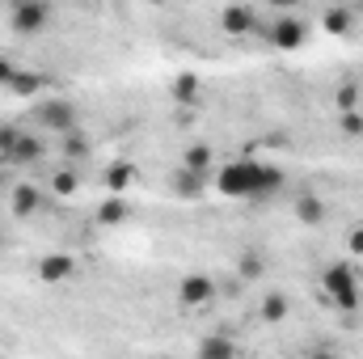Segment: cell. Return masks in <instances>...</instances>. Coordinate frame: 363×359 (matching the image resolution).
<instances>
[{
	"label": "cell",
	"instance_id": "6da1fadb",
	"mask_svg": "<svg viewBox=\"0 0 363 359\" xmlns=\"http://www.w3.org/2000/svg\"><path fill=\"white\" fill-rule=\"evenodd\" d=\"M216 194L224 199H245V203H262L283 190V170H274L267 161H228L216 170Z\"/></svg>",
	"mask_w": 363,
	"mask_h": 359
},
{
	"label": "cell",
	"instance_id": "ba28073f",
	"mask_svg": "<svg viewBox=\"0 0 363 359\" xmlns=\"http://www.w3.org/2000/svg\"><path fill=\"white\" fill-rule=\"evenodd\" d=\"M81 270V263L72 258V254H47L43 263H38V279L43 283H64V279H72Z\"/></svg>",
	"mask_w": 363,
	"mask_h": 359
},
{
	"label": "cell",
	"instance_id": "4fadbf2b",
	"mask_svg": "<svg viewBox=\"0 0 363 359\" xmlns=\"http://www.w3.org/2000/svg\"><path fill=\"white\" fill-rule=\"evenodd\" d=\"M199 359H237V343L228 334H207L199 343Z\"/></svg>",
	"mask_w": 363,
	"mask_h": 359
},
{
	"label": "cell",
	"instance_id": "7c38bea8",
	"mask_svg": "<svg viewBox=\"0 0 363 359\" xmlns=\"http://www.w3.org/2000/svg\"><path fill=\"white\" fill-rule=\"evenodd\" d=\"M4 89L13 93V97H38V93L47 89V81H43L38 72H26V68H17V72H13V81H9Z\"/></svg>",
	"mask_w": 363,
	"mask_h": 359
},
{
	"label": "cell",
	"instance_id": "cb8c5ba5",
	"mask_svg": "<svg viewBox=\"0 0 363 359\" xmlns=\"http://www.w3.org/2000/svg\"><path fill=\"white\" fill-rule=\"evenodd\" d=\"M64 153H68V161H85V153H89V144H85V136L81 131H72V136H64Z\"/></svg>",
	"mask_w": 363,
	"mask_h": 359
},
{
	"label": "cell",
	"instance_id": "52a82bcc",
	"mask_svg": "<svg viewBox=\"0 0 363 359\" xmlns=\"http://www.w3.org/2000/svg\"><path fill=\"white\" fill-rule=\"evenodd\" d=\"M267 38H271L279 51H296V47H304L308 26H304L300 17H279V21L271 26V34H267Z\"/></svg>",
	"mask_w": 363,
	"mask_h": 359
},
{
	"label": "cell",
	"instance_id": "83f0119b",
	"mask_svg": "<svg viewBox=\"0 0 363 359\" xmlns=\"http://www.w3.org/2000/svg\"><path fill=\"white\" fill-rule=\"evenodd\" d=\"M13 72H17V64L0 55V85H9V81H13Z\"/></svg>",
	"mask_w": 363,
	"mask_h": 359
},
{
	"label": "cell",
	"instance_id": "30bf717a",
	"mask_svg": "<svg viewBox=\"0 0 363 359\" xmlns=\"http://www.w3.org/2000/svg\"><path fill=\"white\" fill-rule=\"evenodd\" d=\"M178 170H186V174H199V178H207L211 170H216V153L207 148V144H190L186 153H182V165Z\"/></svg>",
	"mask_w": 363,
	"mask_h": 359
},
{
	"label": "cell",
	"instance_id": "3957f363",
	"mask_svg": "<svg viewBox=\"0 0 363 359\" xmlns=\"http://www.w3.org/2000/svg\"><path fill=\"white\" fill-rule=\"evenodd\" d=\"M34 123L47 127L51 136H72L77 131V106L68 97H47L34 106Z\"/></svg>",
	"mask_w": 363,
	"mask_h": 359
},
{
	"label": "cell",
	"instance_id": "2e32d148",
	"mask_svg": "<svg viewBox=\"0 0 363 359\" xmlns=\"http://www.w3.org/2000/svg\"><path fill=\"white\" fill-rule=\"evenodd\" d=\"M321 26H325L330 34H351V26H355V13H351L347 4H334V9H325Z\"/></svg>",
	"mask_w": 363,
	"mask_h": 359
},
{
	"label": "cell",
	"instance_id": "5b68a950",
	"mask_svg": "<svg viewBox=\"0 0 363 359\" xmlns=\"http://www.w3.org/2000/svg\"><path fill=\"white\" fill-rule=\"evenodd\" d=\"M47 157V144L38 140V136H30V131H17V140H13V148L0 157V165L4 170H30V165H38Z\"/></svg>",
	"mask_w": 363,
	"mask_h": 359
},
{
	"label": "cell",
	"instance_id": "9c48e42d",
	"mask_svg": "<svg viewBox=\"0 0 363 359\" xmlns=\"http://www.w3.org/2000/svg\"><path fill=\"white\" fill-rule=\"evenodd\" d=\"M220 26H224V34H254L258 13H254L250 4H228V9L220 13Z\"/></svg>",
	"mask_w": 363,
	"mask_h": 359
},
{
	"label": "cell",
	"instance_id": "d4e9b609",
	"mask_svg": "<svg viewBox=\"0 0 363 359\" xmlns=\"http://www.w3.org/2000/svg\"><path fill=\"white\" fill-rule=\"evenodd\" d=\"M342 131L351 136V140H359L363 136V114L355 110V114H342Z\"/></svg>",
	"mask_w": 363,
	"mask_h": 359
},
{
	"label": "cell",
	"instance_id": "f1b7e54d",
	"mask_svg": "<svg viewBox=\"0 0 363 359\" xmlns=\"http://www.w3.org/2000/svg\"><path fill=\"white\" fill-rule=\"evenodd\" d=\"M308 359H334V351H313Z\"/></svg>",
	"mask_w": 363,
	"mask_h": 359
},
{
	"label": "cell",
	"instance_id": "4316f807",
	"mask_svg": "<svg viewBox=\"0 0 363 359\" xmlns=\"http://www.w3.org/2000/svg\"><path fill=\"white\" fill-rule=\"evenodd\" d=\"M347 245H351V254H355V258H363V228H351Z\"/></svg>",
	"mask_w": 363,
	"mask_h": 359
},
{
	"label": "cell",
	"instance_id": "d6986e66",
	"mask_svg": "<svg viewBox=\"0 0 363 359\" xmlns=\"http://www.w3.org/2000/svg\"><path fill=\"white\" fill-rule=\"evenodd\" d=\"M174 97H178L182 106H194L199 101V77L194 72H182L178 81H174Z\"/></svg>",
	"mask_w": 363,
	"mask_h": 359
},
{
	"label": "cell",
	"instance_id": "4dcf8cb0",
	"mask_svg": "<svg viewBox=\"0 0 363 359\" xmlns=\"http://www.w3.org/2000/svg\"><path fill=\"white\" fill-rule=\"evenodd\" d=\"M359 13H363V4H359Z\"/></svg>",
	"mask_w": 363,
	"mask_h": 359
},
{
	"label": "cell",
	"instance_id": "ffe728a7",
	"mask_svg": "<svg viewBox=\"0 0 363 359\" xmlns=\"http://www.w3.org/2000/svg\"><path fill=\"white\" fill-rule=\"evenodd\" d=\"M334 101H338L342 114H355V110H359V85H355V81H342L338 93H334Z\"/></svg>",
	"mask_w": 363,
	"mask_h": 359
},
{
	"label": "cell",
	"instance_id": "484cf974",
	"mask_svg": "<svg viewBox=\"0 0 363 359\" xmlns=\"http://www.w3.org/2000/svg\"><path fill=\"white\" fill-rule=\"evenodd\" d=\"M17 131H21V127H0V157H4L9 148H13V140H17Z\"/></svg>",
	"mask_w": 363,
	"mask_h": 359
},
{
	"label": "cell",
	"instance_id": "603a6c76",
	"mask_svg": "<svg viewBox=\"0 0 363 359\" xmlns=\"http://www.w3.org/2000/svg\"><path fill=\"white\" fill-rule=\"evenodd\" d=\"M237 275H241V279H262V275H267V270H262V258H258V254H241Z\"/></svg>",
	"mask_w": 363,
	"mask_h": 359
},
{
	"label": "cell",
	"instance_id": "7a4b0ae2",
	"mask_svg": "<svg viewBox=\"0 0 363 359\" xmlns=\"http://www.w3.org/2000/svg\"><path fill=\"white\" fill-rule=\"evenodd\" d=\"M321 287H325V296H330L334 309H342V313L359 309V283H355L351 263H330L325 275H321Z\"/></svg>",
	"mask_w": 363,
	"mask_h": 359
},
{
	"label": "cell",
	"instance_id": "9a60e30c",
	"mask_svg": "<svg viewBox=\"0 0 363 359\" xmlns=\"http://www.w3.org/2000/svg\"><path fill=\"white\" fill-rule=\"evenodd\" d=\"M123 220H127V199H123V194H110V199L97 207V224H101V228H118Z\"/></svg>",
	"mask_w": 363,
	"mask_h": 359
},
{
	"label": "cell",
	"instance_id": "8992f818",
	"mask_svg": "<svg viewBox=\"0 0 363 359\" xmlns=\"http://www.w3.org/2000/svg\"><path fill=\"white\" fill-rule=\"evenodd\" d=\"M211 300H216V279H211V275H203V270L182 275V283H178V304L182 309H203V304H211Z\"/></svg>",
	"mask_w": 363,
	"mask_h": 359
},
{
	"label": "cell",
	"instance_id": "5bb4252c",
	"mask_svg": "<svg viewBox=\"0 0 363 359\" xmlns=\"http://www.w3.org/2000/svg\"><path fill=\"white\" fill-rule=\"evenodd\" d=\"M296 220L308 224V228H317V224L325 220V203H321L317 194H300V199H296Z\"/></svg>",
	"mask_w": 363,
	"mask_h": 359
},
{
	"label": "cell",
	"instance_id": "277c9868",
	"mask_svg": "<svg viewBox=\"0 0 363 359\" xmlns=\"http://www.w3.org/2000/svg\"><path fill=\"white\" fill-rule=\"evenodd\" d=\"M51 17H55V9H51L47 0H21V4H13V13H9V30H13V34H43V30L51 26Z\"/></svg>",
	"mask_w": 363,
	"mask_h": 359
},
{
	"label": "cell",
	"instance_id": "8fae6325",
	"mask_svg": "<svg viewBox=\"0 0 363 359\" xmlns=\"http://www.w3.org/2000/svg\"><path fill=\"white\" fill-rule=\"evenodd\" d=\"M38 207H43V190L38 186H30V182L13 186V216H34Z\"/></svg>",
	"mask_w": 363,
	"mask_h": 359
},
{
	"label": "cell",
	"instance_id": "7402d4cb",
	"mask_svg": "<svg viewBox=\"0 0 363 359\" xmlns=\"http://www.w3.org/2000/svg\"><path fill=\"white\" fill-rule=\"evenodd\" d=\"M174 190H178L182 199H194V194L203 190V178H199V174H186V170H178V178H174Z\"/></svg>",
	"mask_w": 363,
	"mask_h": 359
},
{
	"label": "cell",
	"instance_id": "44dd1931",
	"mask_svg": "<svg viewBox=\"0 0 363 359\" xmlns=\"http://www.w3.org/2000/svg\"><path fill=\"white\" fill-rule=\"evenodd\" d=\"M262 317H267V321H283V317H287V296H283V292H271V296L262 300Z\"/></svg>",
	"mask_w": 363,
	"mask_h": 359
},
{
	"label": "cell",
	"instance_id": "f546056e",
	"mask_svg": "<svg viewBox=\"0 0 363 359\" xmlns=\"http://www.w3.org/2000/svg\"><path fill=\"white\" fill-rule=\"evenodd\" d=\"M0 182H4V165H0Z\"/></svg>",
	"mask_w": 363,
	"mask_h": 359
},
{
	"label": "cell",
	"instance_id": "ac0fdd59",
	"mask_svg": "<svg viewBox=\"0 0 363 359\" xmlns=\"http://www.w3.org/2000/svg\"><path fill=\"white\" fill-rule=\"evenodd\" d=\"M77 190H81V170H77V165H64V170H55V178H51V194L68 199V194H77Z\"/></svg>",
	"mask_w": 363,
	"mask_h": 359
},
{
	"label": "cell",
	"instance_id": "e0dca14e",
	"mask_svg": "<svg viewBox=\"0 0 363 359\" xmlns=\"http://www.w3.org/2000/svg\"><path fill=\"white\" fill-rule=\"evenodd\" d=\"M131 178H135V165H131V161H114V165L106 170V190H110V194H123V190L131 186Z\"/></svg>",
	"mask_w": 363,
	"mask_h": 359
}]
</instances>
